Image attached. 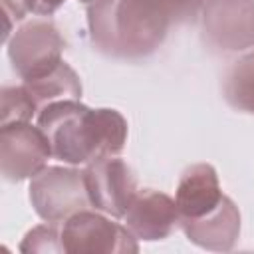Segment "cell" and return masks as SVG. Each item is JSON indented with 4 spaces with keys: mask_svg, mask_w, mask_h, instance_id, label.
Segmentation results:
<instances>
[{
    "mask_svg": "<svg viewBox=\"0 0 254 254\" xmlns=\"http://www.w3.org/2000/svg\"><path fill=\"white\" fill-rule=\"evenodd\" d=\"M52 157L67 165H87L105 155H119L127 141V121L117 109H91L79 99L54 101L38 111Z\"/></svg>",
    "mask_w": 254,
    "mask_h": 254,
    "instance_id": "cell-1",
    "label": "cell"
},
{
    "mask_svg": "<svg viewBox=\"0 0 254 254\" xmlns=\"http://www.w3.org/2000/svg\"><path fill=\"white\" fill-rule=\"evenodd\" d=\"M171 24L161 0H93L87 6L91 42L111 58L137 60L153 54Z\"/></svg>",
    "mask_w": 254,
    "mask_h": 254,
    "instance_id": "cell-2",
    "label": "cell"
},
{
    "mask_svg": "<svg viewBox=\"0 0 254 254\" xmlns=\"http://www.w3.org/2000/svg\"><path fill=\"white\" fill-rule=\"evenodd\" d=\"M30 200L36 214L62 224L71 214L91 206L83 171L69 167H46L30 181Z\"/></svg>",
    "mask_w": 254,
    "mask_h": 254,
    "instance_id": "cell-3",
    "label": "cell"
},
{
    "mask_svg": "<svg viewBox=\"0 0 254 254\" xmlns=\"http://www.w3.org/2000/svg\"><path fill=\"white\" fill-rule=\"evenodd\" d=\"M64 252L69 254H129L137 252V238L127 226L93 212L79 210L60 226Z\"/></svg>",
    "mask_w": 254,
    "mask_h": 254,
    "instance_id": "cell-4",
    "label": "cell"
},
{
    "mask_svg": "<svg viewBox=\"0 0 254 254\" xmlns=\"http://www.w3.org/2000/svg\"><path fill=\"white\" fill-rule=\"evenodd\" d=\"M202 42L218 54L254 46V0H208L200 12Z\"/></svg>",
    "mask_w": 254,
    "mask_h": 254,
    "instance_id": "cell-5",
    "label": "cell"
},
{
    "mask_svg": "<svg viewBox=\"0 0 254 254\" xmlns=\"http://www.w3.org/2000/svg\"><path fill=\"white\" fill-rule=\"evenodd\" d=\"M83 179L91 206L113 218H123L139 192L131 167L117 155L89 161L83 169Z\"/></svg>",
    "mask_w": 254,
    "mask_h": 254,
    "instance_id": "cell-6",
    "label": "cell"
},
{
    "mask_svg": "<svg viewBox=\"0 0 254 254\" xmlns=\"http://www.w3.org/2000/svg\"><path fill=\"white\" fill-rule=\"evenodd\" d=\"M65 42L48 20H32L18 28L8 42V58L22 81L38 77L62 62Z\"/></svg>",
    "mask_w": 254,
    "mask_h": 254,
    "instance_id": "cell-7",
    "label": "cell"
},
{
    "mask_svg": "<svg viewBox=\"0 0 254 254\" xmlns=\"http://www.w3.org/2000/svg\"><path fill=\"white\" fill-rule=\"evenodd\" d=\"M52 147L46 133L36 125L12 123L0 127V169L6 181L36 177L48 167Z\"/></svg>",
    "mask_w": 254,
    "mask_h": 254,
    "instance_id": "cell-8",
    "label": "cell"
},
{
    "mask_svg": "<svg viewBox=\"0 0 254 254\" xmlns=\"http://www.w3.org/2000/svg\"><path fill=\"white\" fill-rule=\"evenodd\" d=\"M125 226L137 240H163L179 226V208L175 198L165 192L145 189L139 190L125 212Z\"/></svg>",
    "mask_w": 254,
    "mask_h": 254,
    "instance_id": "cell-9",
    "label": "cell"
},
{
    "mask_svg": "<svg viewBox=\"0 0 254 254\" xmlns=\"http://www.w3.org/2000/svg\"><path fill=\"white\" fill-rule=\"evenodd\" d=\"M179 228L192 244L204 250L228 252L240 234V212L238 206L224 194L218 206L210 212L198 218H181Z\"/></svg>",
    "mask_w": 254,
    "mask_h": 254,
    "instance_id": "cell-10",
    "label": "cell"
},
{
    "mask_svg": "<svg viewBox=\"0 0 254 254\" xmlns=\"http://www.w3.org/2000/svg\"><path fill=\"white\" fill-rule=\"evenodd\" d=\"M222 196L216 169L208 163H196L183 171L177 185L175 202L181 218H198L218 206Z\"/></svg>",
    "mask_w": 254,
    "mask_h": 254,
    "instance_id": "cell-11",
    "label": "cell"
},
{
    "mask_svg": "<svg viewBox=\"0 0 254 254\" xmlns=\"http://www.w3.org/2000/svg\"><path fill=\"white\" fill-rule=\"evenodd\" d=\"M30 97L34 99L38 111L54 101H64V99H81V81L79 75L71 69L69 64L64 60L52 67L50 71L22 81Z\"/></svg>",
    "mask_w": 254,
    "mask_h": 254,
    "instance_id": "cell-12",
    "label": "cell"
},
{
    "mask_svg": "<svg viewBox=\"0 0 254 254\" xmlns=\"http://www.w3.org/2000/svg\"><path fill=\"white\" fill-rule=\"evenodd\" d=\"M222 91L232 109L254 115V50L238 58L228 67Z\"/></svg>",
    "mask_w": 254,
    "mask_h": 254,
    "instance_id": "cell-13",
    "label": "cell"
},
{
    "mask_svg": "<svg viewBox=\"0 0 254 254\" xmlns=\"http://www.w3.org/2000/svg\"><path fill=\"white\" fill-rule=\"evenodd\" d=\"M38 107L24 85H4L0 91V127L12 123H28Z\"/></svg>",
    "mask_w": 254,
    "mask_h": 254,
    "instance_id": "cell-14",
    "label": "cell"
},
{
    "mask_svg": "<svg viewBox=\"0 0 254 254\" xmlns=\"http://www.w3.org/2000/svg\"><path fill=\"white\" fill-rule=\"evenodd\" d=\"M22 252H64L62 238H60V226L54 222H46L40 226H34L20 244Z\"/></svg>",
    "mask_w": 254,
    "mask_h": 254,
    "instance_id": "cell-15",
    "label": "cell"
},
{
    "mask_svg": "<svg viewBox=\"0 0 254 254\" xmlns=\"http://www.w3.org/2000/svg\"><path fill=\"white\" fill-rule=\"evenodd\" d=\"M65 0H2L4 14L14 20H24L28 14L34 16H50L54 14Z\"/></svg>",
    "mask_w": 254,
    "mask_h": 254,
    "instance_id": "cell-16",
    "label": "cell"
},
{
    "mask_svg": "<svg viewBox=\"0 0 254 254\" xmlns=\"http://www.w3.org/2000/svg\"><path fill=\"white\" fill-rule=\"evenodd\" d=\"M171 16L173 24H187L194 22L208 0H161Z\"/></svg>",
    "mask_w": 254,
    "mask_h": 254,
    "instance_id": "cell-17",
    "label": "cell"
},
{
    "mask_svg": "<svg viewBox=\"0 0 254 254\" xmlns=\"http://www.w3.org/2000/svg\"><path fill=\"white\" fill-rule=\"evenodd\" d=\"M79 2H85V4H91L93 0H79Z\"/></svg>",
    "mask_w": 254,
    "mask_h": 254,
    "instance_id": "cell-18",
    "label": "cell"
}]
</instances>
